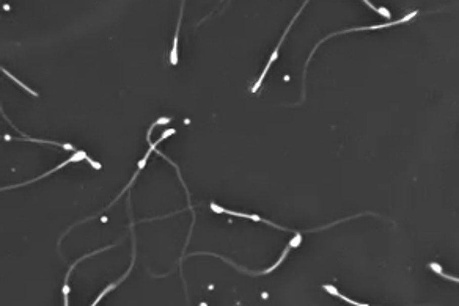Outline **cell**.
Segmentation results:
<instances>
[{
    "label": "cell",
    "instance_id": "obj_1",
    "mask_svg": "<svg viewBox=\"0 0 459 306\" xmlns=\"http://www.w3.org/2000/svg\"><path fill=\"white\" fill-rule=\"evenodd\" d=\"M417 11H412V13H409V14H406L404 18H401V19H398V21H393V22H387V24H379V25H371V27H354V28H348V30H341V32H335V33H332V35H329L327 38H324V39H321L319 41V44L321 42H324L326 39H329L331 36H337V35H343V33H351V32H363V30H378V28H387V27H393V25H399V24H406V22H409V21H412L415 16H417ZM318 44V46H319ZM316 46V47H318ZM316 47L313 49V52L316 50ZM313 52L308 55V60H307V65H308V62H310V58H311V55H313Z\"/></svg>",
    "mask_w": 459,
    "mask_h": 306
},
{
    "label": "cell",
    "instance_id": "obj_2",
    "mask_svg": "<svg viewBox=\"0 0 459 306\" xmlns=\"http://www.w3.org/2000/svg\"><path fill=\"white\" fill-rule=\"evenodd\" d=\"M308 2H310V0H305V2H304V5L299 8V11L296 13V16H294V18H293V21L290 22V25H288V27H286V30H285V33H283V36H282L280 42H279V44H277V47L274 49V52H272V55H270V58H269V62H267L266 68H264V69H263V72H261V76H260V77H258V82H256V83L253 85V88H252V91H253V93H256V91H258V88H260V86H261V82L264 80V77H266V74H267V71H269L270 65H272V63H274V62L277 60V57H279V50H280V46L283 44V39L286 38V35H288V32H290V28L293 27V24H294V22H296V19L299 18V14H300V13H302L304 7H305V5H307Z\"/></svg>",
    "mask_w": 459,
    "mask_h": 306
},
{
    "label": "cell",
    "instance_id": "obj_3",
    "mask_svg": "<svg viewBox=\"0 0 459 306\" xmlns=\"http://www.w3.org/2000/svg\"><path fill=\"white\" fill-rule=\"evenodd\" d=\"M83 159H87V154H85L83 151H77V152H74V156L73 157H69L68 160H65V162L62 164V165H59L57 168H54V170H51V171H48V173H44L42 176H39V178H35L33 181H38V179H42V178H46V176H49V174H52L54 171H57V170H60V168H63L65 165H69V164H73V162H80V160H83Z\"/></svg>",
    "mask_w": 459,
    "mask_h": 306
},
{
    "label": "cell",
    "instance_id": "obj_4",
    "mask_svg": "<svg viewBox=\"0 0 459 306\" xmlns=\"http://www.w3.org/2000/svg\"><path fill=\"white\" fill-rule=\"evenodd\" d=\"M324 290H327L329 294H332V295H335V297H338V298H341L343 301H346V303H349V304H354V306H365V303H358V301H355V300H351V298H348L346 295H343V294H340L338 290L334 287V286H329V284H326L324 286Z\"/></svg>",
    "mask_w": 459,
    "mask_h": 306
},
{
    "label": "cell",
    "instance_id": "obj_5",
    "mask_svg": "<svg viewBox=\"0 0 459 306\" xmlns=\"http://www.w3.org/2000/svg\"><path fill=\"white\" fill-rule=\"evenodd\" d=\"M362 2H363V4H365L366 7H370V8H371L373 11H376V13H379V14H381V16H384L385 19H390V16H392V14H390V11H389V10H387V8H379V7H375V5H373V4L370 2V0H362Z\"/></svg>",
    "mask_w": 459,
    "mask_h": 306
},
{
    "label": "cell",
    "instance_id": "obj_6",
    "mask_svg": "<svg viewBox=\"0 0 459 306\" xmlns=\"http://www.w3.org/2000/svg\"><path fill=\"white\" fill-rule=\"evenodd\" d=\"M2 71H4V72H5V76H7V77H10V79H11V80H14V82H16V83H18V85H19V86H22V88H24V90H25V91H27V93H30V94H33V96H36V93H35V91H32V90H30V88H28V86H27V85H24V83H22V82H21V80H18V79H16V77H14V76H11V74H10V72H8V71H7V69H5V68H2Z\"/></svg>",
    "mask_w": 459,
    "mask_h": 306
},
{
    "label": "cell",
    "instance_id": "obj_7",
    "mask_svg": "<svg viewBox=\"0 0 459 306\" xmlns=\"http://www.w3.org/2000/svg\"><path fill=\"white\" fill-rule=\"evenodd\" d=\"M300 242H302V236H300V232H296L294 239L290 242V246H291V248H294V246H299V245H300Z\"/></svg>",
    "mask_w": 459,
    "mask_h": 306
},
{
    "label": "cell",
    "instance_id": "obj_8",
    "mask_svg": "<svg viewBox=\"0 0 459 306\" xmlns=\"http://www.w3.org/2000/svg\"><path fill=\"white\" fill-rule=\"evenodd\" d=\"M87 160H88V162L91 164V167H93V168H101V165H99V164H96V162H93V160H90L88 157H87Z\"/></svg>",
    "mask_w": 459,
    "mask_h": 306
}]
</instances>
